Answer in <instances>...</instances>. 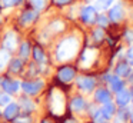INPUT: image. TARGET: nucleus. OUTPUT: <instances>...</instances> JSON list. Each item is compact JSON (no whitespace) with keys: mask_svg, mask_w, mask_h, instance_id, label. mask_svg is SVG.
Here are the masks:
<instances>
[{"mask_svg":"<svg viewBox=\"0 0 133 123\" xmlns=\"http://www.w3.org/2000/svg\"><path fill=\"white\" fill-rule=\"evenodd\" d=\"M79 50V39L75 36L66 37L59 43L57 49H56V60L57 62H67V60L73 59L77 54Z\"/></svg>","mask_w":133,"mask_h":123,"instance_id":"obj_1","label":"nucleus"},{"mask_svg":"<svg viewBox=\"0 0 133 123\" xmlns=\"http://www.w3.org/2000/svg\"><path fill=\"white\" fill-rule=\"evenodd\" d=\"M49 106H50V112L55 116H62L66 110V96L59 87L52 89V92H50Z\"/></svg>","mask_w":133,"mask_h":123,"instance_id":"obj_2","label":"nucleus"},{"mask_svg":"<svg viewBox=\"0 0 133 123\" xmlns=\"http://www.w3.org/2000/svg\"><path fill=\"white\" fill-rule=\"evenodd\" d=\"M20 89L27 96H36L43 89V80H24L20 83Z\"/></svg>","mask_w":133,"mask_h":123,"instance_id":"obj_3","label":"nucleus"},{"mask_svg":"<svg viewBox=\"0 0 133 123\" xmlns=\"http://www.w3.org/2000/svg\"><path fill=\"white\" fill-rule=\"evenodd\" d=\"M96 57H97V50H96L95 47H89L83 51L79 64H80L82 69H89L90 66L96 62Z\"/></svg>","mask_w":133,"mask_h":123,"instance_id":"obj_4","label":"nucleus"},{"mask_svg":"<svg viewBox=\"0 0 133 123\" xmlns=\"http://www.w3.org/2000/svg\"><path fill=\"white\" fill-rule=\"evenodd\" d=\"M76 85L84 93H90L96 87V79L92 76H79L76 79Z\"/></svg>","mask_w":133,"mask_h":123,"instance_id":"obj_5","label":"nucleus"},{"mask_svg":"<svg viewBox=\"0 0 133 123\" xmlns=\"http://www.w3.org/2000/svg\"><path fill=\"white\" fill-rule=\"evenodd\" d=\"M57 79L63 83H70L76 79V70L70 66H64V67L59 69L57 72Z\"/></svg>","mask_w":133,"mask_h":123,"instance_id":"obj_6","label":"nucleus"},{"mask_svg":"<svg viewBox=\"0 0 133 123\" xmlns=\"http://www.w3.org/2000/svg\"><path fill=\"white\" fill-rule=\"evenodd\" d=\"M19 113H20V106H19V103L13 102V100L3 107V116L6 120H15L19 116Z\"/></svg>","mask_w":133,"mask_h":123,"instance_id":"obj_7","label":"nucleus"},{"mask_svg":"<svg viewBox=\"0 0 133 123\" xmlns=\"http://www.w3.org/2000/svg\"><path fill=\"white\" fill-rule=\"evenodd\" d=\"M106 80L109 83V87L113 93H117L119 90H122L124 87V82L117 74H106Z\"/></svg>","mask_w":133,"mask_h":123,"instance_id":"obj_8","label":"nucleus"},{"mask_svg":"<svg viewBox=\"0 0 133 123\" xmlns=\"http://www.w3.org/2000/svg\"><path fill=\"white\" fill-rule=\"evenodd\" d=\"M96 9H95V6H86V7H83L82 9V13H80V16H82V20H83L86 24H92V23H95L96 22V19H97V16H96Z\"/></svg>","mask_w":133,"mask_h":123,"instance_id":"obj_9","label":"nucleus"},{"mask_svg":"<svg viewBox=\"0 0 133 123\" xmlns=\"http://www.w3.org/2000/svg\"><path fill=\"white\" fill-rule=\"evenodd\" d=\"M2 89L9 94H15L20 90V82L15 79H2Z\"/></svg>","mask_w":133,"mask_h":123,"instance_id":"obj_10","label":"nucleus"},{"mask_svg":"<svg viewBox=\"0 0 133 123\" xmlns=\"http://www.w3.org/2000/svg\"><path fill=\"white\" fill-rule=\"evenodd\" d=\"M95 102L99 103V105H104L107 102H112V93L110 90L104 87H99L95 90Z\"/></svg>","mask_w":133,"mask_h":123,"instance_id":"obj_11","label":"nucleus"},{"mask_svg":"<svg viewBox=\"0 0 133 123\" xmlns=\"http://www.w3.org/2000/svg\"><path fill=\"white\" fill-rule=\"evenodd\" d=\"M116 105L119 106V107H127V106L130 105V92L129 89H122V90H119L117 93H116Z\"/></svg>","mask_w":133,"mask_h":123,"instance_id":"obj_12","label":"nucleus"},{"mask_svg":"<svg viewBox=\"0 0 133 123\" xmlns=\"http://www.w3.org/2000/svg\"><path fill=\"white\" fill-rule=\"evenodd\" d=\"M86 107H87V103L84 100V97L76 96L70 100V110L75 112V113H82V112L86 110Z\"/></svg>","mask_w":133,"mask_h":123,"instance_id":"obj_13","label":"nucleus"},{"mask_svg":"<svg viewBox=\"0 0 133 123\" xmlns=\"http://www.w3.org/2000/svg\"><path fill=\"white\" fill-rule=\"evenodd\" d=\"M100 112L104 120H112V117L116 114V105L113 102H107L104 105H100Z\"/></svg>","mask_w":133,"mask_h":123,"instance_id":"obj_14","label":"nucleus"},{"mask_svg":"<svg viewBox=\"0 0 133 123\" xmlns=\"http://www.w3.org/2000/svg\"><path fill=\"white\" fill-rule=\"evenodd\" d=\"M3 44H4V49L6 50H15L17 47V36H16L15 31H7V34L4 36V40H3Z\"/></svg>","mask_w":133,"mask_h":123,"instance_id":"obj_15","label":"nucleus"},{"mask_svg":"<svg viewBox=\"0 0 133 123\" xmlns=\"http://www.w3.org/2000/svg\"><path fill=\"white\" fill-rule=\"evenodd\" d=\"M132 72V67L130 64L124 60V62H119L116 64V69H115V74H117L119 77H127V74Z\"/></svg>","mask_w":133,"mask_h":123,"instance_id":"obj_16","label":"nucleus"},{"mask_svg":"<svg viewBox=\"0 0 133 123\" xmlns=\"http://www.w3.org/2000/svg\"><path fill=\"white\" fill-rule=\"evenodd\" d=\"M109 17L113 22H119L123 17V7L120 4H115L110 6V11H109Z\"/></svg>","mask_w":133,"mask_h":123,"instance_id":"obj_17","label":"nucleus"},{"mask_svg":"<svg viewBox=\"0 0 133 123\" xmlns=\"http://www.w3.org/2000/svg\"><path fill=\"white\" fill-rule=\"evenodd\" d=\"M10 59H12V57H10V51L6 50V49H2V50H0V73L9 66Z\"/></svg>","mask_w":133,"mask_h":123,"instance_id":"obj_18","label":"nucleus"},{"mask_svg":"<svg viewBox=\"0 0 133 123\" xmlns=\"http://www.w3.org/2000/svg\"><path fill=\"white\" fill-rule=\"evenodd\" d=\"M36 17H37V10L24 11V13L20 16V23L22 24H30L32 22H35Z\"/></svg>","mask_w":133,"mask_h":123,"instance_id":"obj_19","label":"nucleus"},{"mask_svg":"<svg viewBox=\"0 0 133 123\" xmlns=\"http://www.w3.org/2000/svg\"><path fill=\"white\" fill-rule=\"evenodd\" d=\"M20 109L24 112V113H30V112H33L36 109L35 106V102H32V100L29 99V97H22L20 99Z\"/></svg>","mask_w":133,"mask_h":123,"instance_id":"obj_20","label":"nucleus"},{"mask_svg":"<svg viewBox=\"0 0 133 123\" xmlns=\"http://www.w3.org/2000/svg\"><path fill=\"white\" fill-rule=\"evenodd\" d=\"M33 59H35V62H37V63H44L46 62V54H44V51L42 50L39 46H36L35 49H33Z\"/></svg>","mask_w":133,"mask_h":123,"instance_id":"obj_21","label":"nucleus"},{"mask_svg":"<svg viewBox=\"0 0 133 123\" xmlns=\"http://www.w3.org/2000/svg\"><path fill=\"white\" fill-rule=\"evenodd\" d=\"M9 66H10L12 73H19L22 70V67H23V62H22V59H10Z\"/></svg>","mask_w":133,"mask_h":123,"instance_id":"obj_22","label":"nucleus"},{"mask_svg":"<svg viewBox=\"0 0 133 123\" xmlns=\"http://www.w3.org/2000/svg\"><path fill=\"white\" fill-rule=\"evenodd\" d=\"M116 0H95V9L96 10H103V9H107L110 6H113Z\"/></svg>","mask_w":133,"mask_h":123,"instance_id":"obj_23","label":"nucleus"},{"mask_svg":"<svg viewBox=\"0 0 133 123\" xmlns=\"http://www.w3.org/2000/svg\"><path fill=\"white\" fill-rule=\"evenodd\" d=\"M12 102V96L6 92H0V107H4Z\"/></svg>","mask_w":133,"mask_h":123,"instance_id":"obj_24","label":"nucleus"},{"mask_svg":"<svg viewBox=\"0 0 133 123\" xmlns=\"http://www.w3.org/2000/svg\"><path fill=\"white\" fill-rule=\"evenodd\" d=\"M19 51H20V57H22V59H23V60L27 59L29 54H30V44L27 42H24L23 44L20 46V50H19Z\"/></svg>","mask_w":133,"mask_h":123,"instance_id":"obj_25","label":"nucleus"},{"mask_svg":"<svg viewBox=\"0 0 133 123\" xmlns=\"http://www.w3.org/2000/svg\"><path fill=\"white\" fill-rule=\"evenodd\" d=\"M16 123H32V117L29 116L27 113H24L23 116H17L15 119Z\"/></svg>","mask_w":133,"mask_h":123,"instance_id":"obj_26","label":"nucleus"},{"mask_svg":"<svg viewBox=\"0 0 133 123\" xmlns=\"http://www.w3.org/2000/svg\"><path fill=\"white\" fill-rule=\"evenodd\" d=\"M22 0H2V6L3 7H12V6L19 4Z\"/></svg>","mask_w":133,"mask_h":123,"instance_id":"obj_27","label":"nucleus"},{"mask_svg":"<svg viewBox=\"0 0 133 123\" xmlns=\"http://www.w3.org/2000/svg\"><path fill=\"white\" fill-rule=\"evenodd\" d=\"M30 3L33 4V7H35L36 10H40L44 6V0H30Z\"/></svg>","mask_w":133,"mask_h":123,"instance_id":"obj_28","label":"nucleus"},{"mask_svg":"<svg viewBox=\"0 0 133 123\" xmlns=\"http://www.w3.org/2000/svg\"><path fill=\"white\" fill-rule=\"evenodd\" d=\"M63 23L60 22V20H56V22H53V24H52V29L53 30H63Z\"/></svg>","mask_w":133,"mask_h":123,"instance_id":"obj_29","label":"nucleus"},{"mask_svg":"<svg viewBox=\"0 0 133 123\" xmlns=\"http://www.w3.org/2000/svg\"><path fill=\"white\" fill-rule=\"evenodd\" d=\"M97 22H99V24L103 26V27H104V26H107V23H109V22H107V17H104V16H99L97 17Z\"/></svg>","mask_w":133,"mask_h":123,"instance_id":"obj_30","label":"nucleus"},{"mask_svg":"<svg viewBox=\"0 0 133 123\" xmlns=\"http://www.w3.org/2000/svg\"><path fill=\"white\" fill-rule=\"evenodd\" d=\"M124 37H126V40L129 43H133V30H127L126 34H124Z\"/></svg>","mask_w":133,"mask_h":123,"instance_id":"obj_31","label":"nucleus"},{"mask_svg":"<svg viewBox=\"0 0 133 123\" xmlns=\"http://www.w3.org/2000/svg\"><path fill=\"white\" fill-rule=\"evenodd\" d=\"M95 39H96V40H100V39H103V31H102L100 29L95 31Z\"/></svg>","mask_w":133,"mask_h":123,"instance_id":"obj_32","label":"nucleus"},{"mask_svg":"<svg viewBox=\"0 0 133 123\" xmlns=\"http://www.w3.org/2000/svg\"><path fill=\"white\" fill-rule=\"evenodd\" d=\"M126 79L129 80V83H132V85H133V70L130 72L129 74H127V77H126Z\"/></svg>","mask_w":133,"mask_h":123,"instance_id":"obj_33","label":"nucleus"},{"mask_svg":"<svg viewBox=\"0 0 133 123\" xmlns=\"http://www.w3.org/2000/svg\"><path fill=\"white\" fill-rule=\"evenodd\" d=\"M56 3H57V4H66V3H69L70 0H55Z\"/></svg>","mask_w":133,"mask_h":123,"instance_id":"obj_34","label":"nucleus"},{"mask_svg":"<svg viewBox=\"0 0 133 123\" xmlns=\"http://www.w3.org/2000/svg\"><path fill=\"white\" fill-rule=\"evenodd\" d=\"M129 120H130V122L133 123V107H132V109H130V110H129Z\"/></svg>","mask_w":133,"mask_h":123,"instance_id":"obj_35","label":"nucleus"},{"mask_svg":"<svg viewBox=\"0 0 133 123\" xmlns=\"http://www.w3.org/2000/svg\"><path fill=\"white\" fill-rule=\"evenodd\" d=\"M64 123H77V120H76V119H72V117H70V119L64 120Z\"/></svg>","mask_w":133,"mask_h":123,"instance_id":"obj_36","label":"nucleus"},{"mask_svg":"<svg viewBox=\"0 0 133 123\" xmlns=\"http://www.w3.org/2000/svg\"><path fill=\"white\" fill-rule=\"evenodd\" d=\"M129 92H130V103H133V86L129 89Z\"/></svg>","mask_w":133,"mask_h":123,"instance_id":"obj_37","label":"nucleus"},{"mask_svg":"<svg viewBox=\"0 0 133 123\" xmlns=\"http://www.w3.org/2000/svg\"><path fill=\"white\" fill-rule=\"evenodd\" d=\"M127 63H129V64H130V67L133 69V57H132V59H129V60H127Z\"/></svg>","mask_w":133,"mask_h":123,"instance_id":"obj_38","label":"nucleus"},{"mask_svg":"<svg viewBox=\"0 0 133 123\" xmlns=\"http://www.w3.org/2000/svg\"><path fill=\"white\" fill-rule=\"evenodd\" d=\"M40 123H52V122H50V120L49 119H43V120H42V122Z\"/></svg>","mask_w":133,"mask_h":123,"instance_id":"obj_39","label":"nucleus"},{"mask_svg":"<svg viewBox=\"0 0 133 123\" xmlns=\"http://www.w3.org/2000/svg\"><path fill=\"white\" fill-rule=\"evenodd\" d=\"M99 123H109L107 120H103V122H99Z\"/></svg>","mask_w":133,"mask_h":123,"instance_id":"obj_40","label":"nucleus"},{"mask_svg":"<svg viewBox=\"0 0 133 123\" xmlns=\"http://www.w3.org/2000/svg\"><path fill=\"white\" fill-rule=\"evenodd\" d=\"M0 85H2V79H0Z\"/></svg>","mask_w":133,"mask_h":123,"instance_id":"obj_41","label":"nucleus"}]
</instances>
